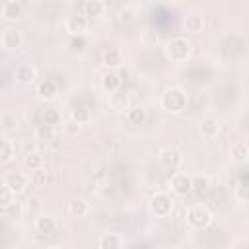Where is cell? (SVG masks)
Here are the masks:
<instances>
[{
	"instance_id": "4dcf8cb0",
	"label": "cell",
	"mask_w": 249,
	"mask_h": 249,
	"mask_svg": "<svg viewBox=\"0 0 249 249\" xmlns=\"http://www.w3.org/2000/svg\"><path fill=\"white\" fill-rule=\"evenodd\" d=\"M14 200H16V195L8 189L4 177H0V206H6V208H8V206L14 204Z\"/></svg>"
},
{
	"instance_id": "2e32d148",
	"label": "cell",
	"mask_w": 249,
	"mask_h": 249,
	"mask_svg": "<svg viewBox=\"0 0 249 249\" xmlns=\"http://www.w3.org/2000/svg\"><path fill=\"white\" fill-rule=\"evenodd\" d=\"M0 14H2L4 19L16 21V19H19L21 14H23V4L18 2V0H8V2H4V4L0 6Z\"/></svg>"
},
{
	"instance_id": "e0dca14e",
	"label": "cell",
	"mask_w": 249,
	"mask_h": 249,
	"mask_svg": "<svg viewBox=\"0 0 249 249\" xmlns=\"http://www.w3.org/2000/svg\"><path fill=\"white\" fill-rule=\"evenodd\" d=\"M198 130H200L202 138L212 140V138H216V136L220 134V123H218L214 117H204V119L200 121V124H198Z\"/></svg>"
},
{
	"instance_id": "d4e9b609",
	"label": "cell",
	"mask_w": 249,
	"mask_h": 249,
	"mask_svg": "<svg viewBox=\"0 0 249 249\" xmlns=\"http://www.w3.org/2000/svg\"><path fill=\"white\" fill-rule=\"evenodd\" d=\"M101 84H103V88H105L109 93H113V91L121 89V76H119L115 70H109V72H105V76L101 78Z\"/></svg>"
},
{
	"instance_id": "8992f818",
	"label": "cell",
	"mask_w": 249,
	"mask_h": 249,
	"mask_svg": "<svg viewBox=\"0 0 249 249\" xmlns=\"http://www.w3.org/2000/svg\"><path fill=\"white\" fill-rule=\"evenodd\" d=\"M89 27V19L84 14H70L64 19V29L72 37H82Z\"/></svg>"
},
{
	"instance_id": "8fae6325",
	"label": "cell",
	"mask_w": 249,
	"mask_h": 249,
	"mask_svg": "<svg viewBox=\"0 0 249 249\" xmlns=\"http://www.w3.org/2000/svg\"><path fill=\"white\" fill-rule=\"evenodd\" d=\"M109 105H111V109L117 111V113H126V111L132 107V105H130V95H128V91L117 89V91L109 93Z\"/></svg>"
},
{
	"instance_id": "6da1fadb",
	"label": "cell",
	"mask_w": 249,
	"mask_h": 249,
	"mask_svg": "<svg viewBox=\"0 0 249 249\" xmlns=\"http://www.w3.org/2000/svg\"><path fill=\"white\" fill-rule=\"evenodd\" d=\"M160 105L167 113H181L189 105V95L181 86H169L163 89V93L160 97Z\"/></svg>"
},
{
	"instance_id": "4fadbf2b",
	"label": "cell",
	"mask_w": 249,
	"mask_h": 249,
	"mask_svg": "<svg viewBox=\"0 0 249 249\" xmlns=\"http://www.w3.org/2000/svg\"><path fill=\"white\" fill-rule=\"evenodd\" d=\"M35 93H37L41 99L49 101V99H53V97L58 93V82L53 80V78H43V80L37 82V86H35Z\"/></svg>"
},
{
	"instance_id": "cb8c5ba5",
	"label": "cell",
	"mask_w": 249,
	"mask_h": 249,
	"mask_svg": "<svg viewBox=\"0 0 249 249\" xmlns=\"http://www.w3.org/2000/svg\"><path fill=\"white\" fill-rule=\"evenodd\" d=\"M126 121L130 123V124H134V126H140V124H144L146 123V109L144 107H140V105H134V107H130L126 113Z\"/></svg>"
},
{
	"instance_id": "277c9868",
	"label": "cell",
	"mask_w": 249,
	"mask_h": 249,
	"mask_svg": "<svg viewBox=\"0 0 249 249\" xmlns=\"http://www.w3.org/2000/svg\"><path fill=\"white\" fill-rule=\"evenodd\" d=\"M148 206H150V212L156 218H167L173 212V196L165 191H160V193L152 195Z\"/></svg>"
},
{
	"instance_id": "30bf717a",
	"label": "cell",
	"mask_w": 249,
	"mask_h": 249,
	"mask_svg": "<svg viewBox=\"0 0 249 249\" xmlns=\"http://www.w3.org/2000/svg\"><path fill=\"white\" fill-rule=\"evenodd\" d=\"M160 161H161L163 167H167V169H171V171H179L181 161H183V156H181V152L175 150V148H163V150L160 152Z\"/></svg>"
},
{
	"instance_id": "ba28073f",
	"label": "cell",
	"mask_w": 249,
	"mask_h": 249,
	"mask_svg": "<svg viewBox=\"0 0 249 249\" xmlns=\"http://www.w3.org/2000/svg\"><path fill=\"white\" fill-rule=\"evenodd\" d=\"M0 41H2V45H4L6 49L18 51V49L23 47L25 37H23V31H21V29H18V27H6V29L2 31Z\"/></svg>"
},
{
	"instance_id": "9a60e30c",
	"label": "cell",
	"mask_w": 249,
	"mask_h": 249,
	"mask_svg": "<svg viewBox=\"0 0 249 249\" xmlns=\"http://www.w3.org/2000/svg\"><path fill=\"white\" fill-rule=\"evenodd\" d=\"M105 10H107V4H105L103 0H88V2H84V6H82V14H84L89 21L101 18V16L105 14Z\"/></svg>"
},
{
	"instance_id": "44dd1931",
	"label": "cell",
	"mask_w": 249,
	"mask_h": 249,
	"mask_svg": "<svg viewBox=\"0 0 249 249\" xmlns=\"http://www.w3.org/2000/svg\"><path fill=\"white\" fill-rule=\"evenodd\" d=\"M70 119L74 121V124H88L91 121V111L86 105H74L70 111Z\"/></svg>"
},
{
	"instance_id": "9c48e42d",
	"label": "cell",
	"mask_w": 249,
	"mask_h": 249,
	"mask_svg": "<svg viewBox=\"0 0 249 249\" xmlns=\"http://www.w3.org/2000/svg\"><path fill=\"white\" fill-rule=\"evenodd\" d=\"M4 181H6L8 189H10L14 195H21V193L29 187V177H27L25 173H19V171L8 173V175L4 177Z\"/></svg>"
},
{
	"instance_id": "7c38bea8",
	"label": "cell",
	"mask_w": 249,
	"mask_h": 249,
	"mask_svg": "<svg viewBox=\"0 0 249 249\" xmlns=\"http://www.w3.org/2000/svg\"><path fill=\"white\" fill-rule=\"evenodd\" d=\"M33 228L41 235H53L56 231V220L51 214H39L33 220Z\"/></svg>"
},
{
	"instance_id": "d6a6232c",
	"label": "cell",
	"mask_w": 249,
	"mask_h": 249,
	"mask_svg": "<svg viewBox=\"0 0 249 249\" xmlns=\"http://www.w3.org/2000/svg\"><path fill=\"white\" fill-rule=\"evenodd\" d=\"M45 249H60V247H56V245H51V247H45Z\"/></svg>"
},
{
	"instance_id": "83f0119b",
	"label": "cell",
	"mask_w": 249,
	"mask_h": 249,
	"mask_svg": "<svg viewBox=\"0 0 249 249\" xmlns=\"http://www.w3.org/2000/svg\"><path fill=\"white\" fill-rule=\"evenodd\" d=\"M56 134H58V126H51V124H37V128H35V136L39 138V140H54L56 138Z\"/></svg>"
},
{
	"instance_id": "7a4b0ae2",
	"label": "cell",
	"mask_w": 249,
	"mask_h": 249,
	"mask_svg": "<svg viewBox=\"0 0 249 249\" xmlns=\"http://www.w3.org/2000/svg\"><path fill=\"white\" fill-rule=\"evenodd\" d=\"M185 222L191 230H206L212 222H214V214L212 210L202 204V202H195L187 208L185 212Z\"/></svg>"
},
{
	"instance_id": "5b68a950",
	"label": "cell",
	"mask_w": 249,
	"mask_h": 249,
	"mask_svg": "<svg viewBox=\"0 0 249 249\" xmlns=\"http://www.w3.org/2000/svg\"><path fill=\"white\" fill-rule=\"evenodd\" d=\"M169 191L177 196H185L193 191V175L187 171H173L169 177Z\"/></svg>"
},
{
	"instance_id": "52a82bcc",
	"label": "cell",
	"mask_w": 249,
	"mask_h": 249,
	"mask_svg": "<svg viewBox=\"0 0 249 249\" xmlns=\"http://www.w3.org/2000/svg\"><path fill=\"white\" fill-rule=\"evenodd\" d=\"M14 78L21 86H33L37 84V68L31 62H19L14 70Z\"/></svg>"
},
{
	"instance_id": "f546056e",
	"label": "cell",
	"mask_w": 249,
	"mask_h": 249,
	"mask_svg": "<svg viewBox=\"0 0 249 249\" xmlns=\"http://www.w3.org/2000/svg\"><path fill=\"white\" fill-rule=\"evenodd\" d=\"M208 187H210V179L206 175H193V191L191 193H196L198 196H202L208 193Z\"/></svg>"
},
{
	"instance_id": "ac0fdd59",
	"label": "cell",
	"mask_w": 249,
	"mask_h": 249,
	"mask_svg": "<svg viewBox=\"0 0 249 249\" xmlns=\"http://www.w3.org/2000/svg\"><path fill=\"white\" fill-rule=\"evenodd\" d=\"M101 62H103V66H105V68H109V70L119 68V66L123 64V51H121V49H117V47L107 49V51L103 53V56H101Z\"/></svg>"
},
{
	"instance_id": "1f68e13d",
	"label": "cell",
	"mask_w": 249,
	"mask_h": 249,
	"mask_svg": "<svg viewBox=\"0 0 249 249\" xmlns=\"http://www.w3.org/2000/svg\"><path fill=\"white\" fill-rule=\"evenodd\" d=\"M233 193H235V196H237V200H239V202H245V200H247V196H245V183H243V181L235 183Z\"/></svg>"
},
{
	"instance_id": "3957f363",
	"label": "cell",
	"mask_w": 249,
	"mask_h": 249,
	"mask_svg": "<svg viewBox=\"0 0 249 249\" xmlns=\"http://www.w3.org/2000/svg\"><path fill=\"white\" fill-rule=\"evenodd\" d=\"M193 45L187 37H173L163 45V53L171 62H185L191 56Z\"/></svg>"
},
{
	"instance_id": "ffe728a7",
	"label": "cell",
	"mask_w": 249,
	"mask_h": 249,
	"mask_svg": "<svg viewBox=\"0 0 249 249\" xmlns=\"http://www.w3.org/2000/svg\"><path fill=\"white\" fill-rule=\"evenodd\" d=\"M88 212H89V202L86 198L78 196V198H74V200L68 202V214L72 218H84Z\"/></svg>"
},
{
	"instance_id": "5bb4252c",
	"label": "cell",
	"mask_w": 249,
	"mask_h": 249,
	"mask_svg": "<svg viewBox=\"0 0 249 249\" xmlns=\"http://www.w3.org/2000/svg\"><path fill=\"white\" fill-rule=\"evenodd\" d=\"M124 237L117 231H107L97 239V249H123Z\"/></svg>"
},
{
	"instance_id": "4316f807",
	"label": "cell",
	"mask_w": 249,
	"mask_h": 249,
	"mask_svg": "<svg viewBox=\"0 0 249 249\" xmlns=\"http://www.w3.org/2000/svg\"><path fill=\"white\" fill-rule=\"evenodd\" d=\"M27 177H29V185L39 187V189H41V187H47V183H49V179H51V175H49V171H47L45 167L31 171Z\"/></svg>"
},
{
	"instance_id": "7402d4cb",
	"label": "cell",
	"mask_w": 249,
	"mask_h": 249,
	"mask_svg": "<svg viewBox=\"0 0 249 249\" xmlns=\"http://www.w3.org/2000/svg\"><path fill=\"white\" fill-rule=\"evenodd\" d=\"M183 23H185V29L189 33H200L204 29V18L200 14H189V16H185Z\"/></svg>"
},
{
	"instance_id": "603a6c76",
	"label": "cell",
	"mask_w": 249,
	"mask_h": 249,
	"mask_svg": "<svg viewBox=\"0 0 249 249\" xmlns=\"http://www.w3.org/2000/svg\"><path fill=\"white\" fill-rule=\"evenodd\" d=\"M60 121H62V115H60V111H58V109H53V107H49V109H43V113L39 115V123H41V124L58 126V124H60Z\"/></svg>"
},
{
	"instance_id": "f1b7e54d",
	"label": "cell",
	"mask_w": 249,
	"mask_h": 249,
	"mask_svg": "<svg viewBox=\"0 0 249 249\" xmlns=\"http://www.w3.org/2000/svg\"><path fill=\"white\" fill-rule=\"evenodd\" d=\"M14 158V144L8 138H0V165H6Z\"/></svg>"
},
{
	"instance_id": "d6986e66",
	"label": "cell",
	"mask_w": 249,
	"mask_h": 249,
	"mask_svg": "<svg viewBox=\"0 0 249 249\" xmlns=\"http://www.w3.org/2000/svg\"><path fill=\"white\" fill-rule=\"evenodd\" d=\"M230 158L235 161V163H245L249 160V148H247V142L245 140H235L230 148Z\"/></svg>"
},
{
	"instance_id": "484cf974",
	"label": "cell",
	"mask_w": 249,
	"mask_h": 249,
	"mask_svg": "<svg viewBox=\"0 0 249 249\" xmlns=\"http://www.w3.org/2000/svg\"><path fill=\"white\" fill-rule=\"evenodd\" d=\"M43 163H45V158H43L39 152H29V154L23 158V167H25L29 173L35 171V169H41Z\"/></svg>"
}]
</instances>
